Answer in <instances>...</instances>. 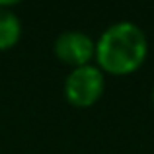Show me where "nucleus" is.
Masks as SVG:
<instances>
[{"label":"nucleus","instance_id":"obj_1","mask_svg":"<svg viewBox=\"0 0 154 154\" xmlns=\"http://www.w3.org/2000/svg\"><path fill=\"white\" fill-rule=\"evenodd\" d=\"M148 55L146 33L133 22H115L96 41L98 68L111 76H127L144 64Z\"/></svg>","mask_w":154,"mask_h":154},{"label":"nucleus","instance_id":"obj_3","mask_svg":"<svg viewBox=\"0 0 154 154\" xmlns=\"http://www.w3.org/2000/svg\"><path fill=\"white\" fill-rule=\"evenodd\" d=\"M53 51L63 64L70 68H80L92 64V60L96 59V41L84 31L70 29L57 35Z\"/></svg>","mask_w":154,"mask_h":154},{"label":"nucleus","instance_id":"obj_5","mask_svg":"<svg viewBox=\"0 0 154 154\" xmlns=\"http://www.w3.org/2000/svg\"><path fill=\"white\" fill-rule=\"evenodd\" d=\"M152 103H154V88H152Z\"/></svg>","mask_w":154,"mask_h":154},{"label":"nucleus","instance_id":"obj_2","mask_svg":"<svg viewBox=\"0 0 154 154\" xmlns=\"http://www.w3.org/2000/svg\"><path fill=\"white\" fill-rule=\"evenodd\" d=\"M105 90V76L98 64L72 68L64 78V100L78 109H88L100 102Z\"/></svg>","mask_w":154,"mask_h":154},{"label":"nucleus","instance_id":"obj_4","mask_svg":"<svg viewBox=\"0 0 154 154\" xmlns=\"http://www.w3.org/2000/svg\"><path fill=\"white\" fill-rule=\"evenodd\" d=\"M16 2H0V51H10L22 37V22L12 12Z\"/></svg>","mask_w":154,"mask_h":154}]
</instances>
